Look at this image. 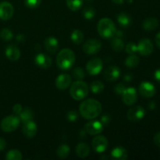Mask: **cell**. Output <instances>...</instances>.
I'll list each match as a JSON object with an SVG mask.
<instances>
[{
  "mask_svg": "<svg viewBox=\"0 0 160 160\" xmlns=\"http://www.w3.org/2000/svg\"><path fill=\"white\" fill-rule=\"evenodd\" d=\"M70 38H71V40L73 43L76 44V45H80L84 40V34L81 31L76 29L72 32Z\"/></svg>",
  "mask_w": 160,
  "mask_h": 160,
  "instance_id": "obj_29",
  "label": "cell"
},
{
  "mask_svg": "<svg viewBox=\"0 0 160 160\" xmlns=\"http://www.w3.org/2000/svg\"><path fill=\"white\" fill-rule=\"evenodd\" d=\"M154 77L155 78H156V81H158L159 82H160V69H159V70H157L156 72H155Z\"/></svg>",
  "mask_w": 160,
  "mask_h": 160,
  "instance_id": "obj_44",
  "label": "cell"
},
{
  "mask_svg": "<svg viewBox=\"0 0 160 160\" xmlns=\"http://www.w3.org/2000/svg\"><path fill=\"white\" fill-rule=\"evenodd\" d=\"M102 105L95 99H86L83 102L79 107L80 113L87 120H92L100 115L102 112Z\"/></svg>",
  "mask_w": 160,
  "mask_h": 160,
  "instance_id": "obj_1",
  "label": "cell"
},
{
  "mask_svg": "<svg viewBox=\"0 0 160 160\" xmlns=\"http://www.w3.org/2000/svg\"><path fill=\"white\" fill-rule=\"evenodd\" d=\"M156 43L157 46L160 48V32L158 33L156 36Z\"/></svg>",
  "mask_w": 160,
  "mask_h": 160,
  "instance_id": "obj_46",
  "label": "cell"
},
{
  "mask_svg": "<svg viewBox=\"0 0 160 160\" xmlns=\"http://www.w3.org/2000/svg\"><path fill=\"white\" fill-rule=\"evenodd\" d=\"M102 61L99 58H95L88 61L86 65V70L90 75H98L102 70Z\"/></svg>",
  "mask_w": 160,
  "mask_h": 160,
  "instance_id": "obj_6",
  "label": "cell"
},
{
  "mask_svg": "<svg viewBox=\"0 0 160 160\" xmlns=\"http://www.w3.org/2000/svg\"><path fill=\"white\" fill-rule=\"evenodd\" d=\"M42 0H25L24 3L26 6L30 9H34L40 6Z\"/></svg>",
  "mask_w": 160,
  "mask_h": 160,
  "instance_id": "obj_37",
  "label": "cell"
},
{
  "mask_svg": "<svg viewBox=\"0 0 160 160\" xmlns=\"http://www.w3.org/2000/svg\"><path fill=\"white\" fill-rule=\"evenodd\" d=\"M34 113L31 111V109H30L29 108H24V109L22 110V112L20 114V120L24 123V122L29 121V120H33L34 119Z\"/></svg>",
  "mask_w": 160,
  "mask_h": 160,
  "instance_id": "obj_26",
  "label": "cell"
},
{
  "mask_svg": "<svg viewBox=\"0 0 160 160\" xmlns=\"http://www.w3.org/2000/svg\"><path fill=\"white\" fill-rule=\"evenodd\" d=\"M23 133L28 138H32L37 134V124L33 120H29L23 123Z\"/></svg>",
  "mask_w": 160,
  "mask_h": 160,
  "instance_id": "obj_15",
  "label": "cell"
},
{
  "mask_svg": "<svg viewBox=\"0 0 160 160\" xmlns=\"http://www.w3.org/2000/svg\"><path fill=\"white\" fill-rule=\"evenodd\" d=\"M87 1H88V2H91V1H92V0H87Z\"/></svg>",
  "mask_w": 160,
  "mask_h": 160,
  "instance_id": "obj_51",
  "label": "cell"
},
{
  "mask_svg": "<svg viewBox=\"0 0 160 160\" xmlns=\"http://www.w3.org/2000/svg\"><path fill=\"white\" fill-rule=\"evenodd\" d=\"M154 142L159 148H160V131H159V132L155 135Z\"/></svg>",
  "mask_w": 160,
  "mask_h": 160,
  "instance_id": "obj_42",
  "label": "cell"
},
{
  "mask_svg": "<svg viewBox=\"0 0 160 160\" xmlns=\"http://www.w3.org/2000/svg\"><path fill=\"white\" fill-rule=\"evenodd\" d=\"M112 2L113 3H115V4L121 5V4H123V2H124V0H112Z\"/></svg>",
  "mask_w": 160,
  "mask_h": 160,
  "instance_id": "obj_49",
  "label": "cell"
},
{
  "mask_svg": "<svg viewBox=\"0 0 160 160\" xmlns=\"http://www.w3.org/2000/svg\"><path fill=\"white\" fill-rule=\"evenodd\" d=\"M109 142L107 138L102 135H98L92 140V145L93 149L98 153H102L107 148Z\"/></svg>",
  "mask_w": 160,
  "mask_h": 160,
  "instance_id": "obj_8",
  "label": "cell"
},
{
  "mask_svg": "<svg viewBox=\"0 0 160 160\" xmlns=\"http://www.w3.org/2000/svg\"><path fill=\"white\" fill-rule=\"evenodd\" d=\"M22 110H23V107H22V106L20 104H16L12 107V111H13V112L16 115H20Z\"/></svg>",
  "mask_w": 160,
  "mask_h": 160,
  "instance_id": "obj_41",
  "label": "cell"
},
{
  "mask_svg": "<svg viewBox=\"0 0 160 160\" xmlns=\"http://www.w3.org/2000/svg\"><path fill=\"white\" fill-rule=\"evenodd\" d=\"M126 88L124 87L123 84H118L115 88H114V92L116 94L119 95H122V94L123 93V92L125 91Z\"/></svg>",
  "mask_w": 160,
  "mask_h": 160,
  "instance_id": "obj_39",
  "label": "cell"
},
{
  "mask_svg": "<svg viewBox=\"0 0 160 160\" xmlns=\"http://www.w3.org/2000/svg\"><path fill=\"white\" fill-rule=\"evenodd\" d=\"M145 115V110L143 107L140 106H134V107L131 108L128 111L127 117L129 120L132 122L139 121L142 119L144 118Z\"/></svg>",
  "mask_w": 160,
  "mask_h": 160,
  "instance_id": "obj_9",
  "label": "cell"
},
{
  "mask_svg": "<svg viewBox=\"0 0 160 160\" xmlns=\"http://www.w3.org/2000/svg\"><path fill=\"white\" fill-rule=\"evenodd\" d=\"M24 40V36L23 34H18L17 36V41L19 42H22Z\"/></svg>",
  "mask_w": 160,
  "mask_h": 160,
  "instance_id": "obj_47",
  "label": "cell"
},
{
  "mask_svg": "<svg viewBox=\"0 0 160 160\" xmlns=\"http://www.w3.org/2000/svg\"><path fill=\"white\" fill-rule=\"evenodd\" d=\"M139 61H140V59L137 56H135L134 54L130 55L125 60V65L128 68H134V67H138Z\"/></svg>",
  "mask_w": 160,
  "mask_h": 160,
  "instance_id": "obj_27",
  "label": "cell"
},
{
  "mask_svg": "<svg viewBox=\"0 0 160 160\" xmlns=\"http://www.w3.org/2000/svg\"><path fill=\"white\" fill-rule=\"evenodd\" d=\"M103 128L104 126L102 124L101 122L91 121L86 123L84 126V131L91 135H97L102 132Z\"/></svg>",
  "mask_w": 160,
  "mask_h": 160,
  "instance_id": "obj_13",
  "label": "cell"
},
{
  "mask_svg": "<svg viewBox=\"0 0 160 160\" xmlns=\"http://www.w3.org/2000/svg\"><path fill=\"white\" fill-rule=\"evenodd\" d=\"M14 9L11 3L8 2H0V19L2 20H8L12 18Z\"/></svg>",
  "mask_w": 160,
  "mask_h": 160,
  "instance_id": "obj_10",
  "label": "cell"
},
{
  "mask_svg": "<svg viewBox=\"0 0 160 160\" xmlns=\"http://www.w3.org/2000/svg\"><path fill=\"white\" fill-rule=\"evenodd\" d=\"M111 120V117L109 115H107V114H106V115H103L102 117H101V123L103 125V126H106V125L109 124V123L110 122Z\"/></svg>",
  "mask_w": 160,
  "mask_h": 160,
  "instance_id": "obj_40",
  "label": "cell"
},
{
  "mask_svg": "<svg viewBox=\"0 0 160 160\" xmlns=\"http://www.w3.org/2000/svg\"><path fill=\"white\" fill-rule=\"evenodd\" d=\"M0 38L5 42H9L13 38V34L9 28H4L0 31Z\"/></svg>",
  "mask_w": 160,
  "mask_h": 160,
  "instance_id": "obj_34",
  "label": "cell"
},
{
  "mask_svg": "<svg viewBox=\"0 0 160 160\" xmlns=\"http://www.w3.org/2000/svg\"><path fill=\"white\" fill-rule=\"evenodd\" d=\"M83 16L87 20H91L95 16V9L92 6H88L83 9Z\"/></svg>",
  "mask_w": 160,
  "mask_h": 160,
  "instance_id": "obj_33",
  "label": "cell"
},
{
  "mask_svg": "<svg viewBox=\"0 0 160 160\" xmlns=\"http://www.w3.org/2000/svg\"><path fill=\"white\" fill-rule=\"evenodd\" d=\"M117 21H118L119 24L120 26L123 27V28H128V26H130L131 23V18L129 15H128L127 13H122L119 14L117 16Z\"/></svg>",
  "mask_w": 160,
  "mask_h": 160,
  "instance_id": "obj_25",
  "label": "cell"
},
{
  "mask_svg": "<svg viewBox=\"0 0 160 160\" xmlns=\"http://www.w3.org/2000/svg\"><path fill=\"white\" fill-rule=\"evenodd\" d=\"M123 102L127 106H131L134 104L138 99V94L135 88H128L125 89L123 93L122 94Z\"/></svg>",
  "mask_w": 160,
  "mask_h": 160,
  "instance_id": "obj_12",
  "label": "cell"
},
{
  "mask_svg": "<svg viewBox=\"0 0 160 160\" xmlns=\"http://www.w3.org/2000/svg\"><path fill=\"white\" fill-rule=\"evenodd\" d=\"M102 44L97 39H89L83 45V50L88 55H94L100 51Z\"/></svg>",
  "mask_w": 160,
  "mask_h": 160,
  "instance_id": "obj_7",
  "label": "cell"
},
{
  "mask_svg": "<svg viewBox=\"0 0 160 160\" xmlns=\"http://www.w3.org/2000/svg\"><path fill=\"white\" fill-rule=\"evenodd\" d=\"M78 112L76 110H70L67 112V119L70 122H75L78 119Z\"/></svg>",
  "mask_w": 160,
  "mask_h": 160,
  "instance_id": "obj_38",
  "label": "cell"
},
{
  "mask_svg": "<svg viewBox=\"0 0 160 160\" xmlns=\"http://www.w3.org/2000/svg\"><path fill=\"white\" fill-rule=\"evenodd\" d=\"M139 92L142 96L145 98H151L154 96L156 94V88L152 83L145 81V82H142L139 86Z\"/></svg>",
  "mask_w": 160,
  "mask_h": 160,
  "instance_id": "obj_14",
  "label": "cell"
},
{
  "mask_svg": "<svg viewBox=\"0 0 160 160\" xmlns=\"http://www.w3.org/2000/svg\"><path fill=\"white\" fill-rule=\"evenodd\" d=\"M105 86L102 82L99 81H95L91 84L90 89L94 94H99L104 91Z\"/></svg>",
  "mask_w": 160,
  "mask_h": 160,
  "instance_id": "obj_30",
  "label": "cell"
},
{
  "mask_svg": "<svg viewBox=\"0 0 160 160\" xmlns=\"http://www.w3.org/2000/svg\"><path fill=\"white\" fill-rule=\"evenodd\" d=\"M71 84V77L67 73L59 75L56 80V86L58 89L65 90Z\"/></svg>",
  "mask_w": 160,
  "mask_h": 160,
  "instance_id": "obj_18",
  "label": "cell"
},
{
  "mask_svg": "<svg viewBox=\"0 0 160 160\" xmlns=\"http://www.w3.org/2000/svg\"><path fill=\"white\" fill-rule=\"evenodd\" d=\"M22 156L21 152L17 149L10 150L7 152L6 156V159L7 160H21Z\"/></svg>",
  "mask_w": 160,
  "mask_h": 160,
  "instance_id": "obj_32",
  "label": "cell"
},
{
  "mask_svg": "<svg viewBox=\"0 0 160 160\" xmlns=\"http://www.w3.org/2000/svg\"><path fill=\"white\" fill-rule=\"evenodd\" d=\"M35 63L40 68L47 69L49 68L52 66V59L48 56H47L45 53H39L35 56Z\"/></svg>",
  "mask_w": 160,
  "mask_h": 160,
  "instance_id": "obj_16",
  "label": "cell"
},
{
  "mask_svg": "<svg viewBox=\"0 0 160 160\" xmlns=\"http://www.w3.org/2000/svg\"><path fill=\"white\" fill-rule=\"evenodd\" d=\"M111 47L116 52H120L124 48V42L120 38H115L111 42Z\"/></svg>",
  "mask_w": 160,
  "mask_h": 160,
  "instance_id": "obj_31",
  "label": "cell"
},
{
  "mask_svg": "<svg viewBox=\"0 0 160 160\" xmlns=\"http://www.w3.org/2000/svg\"><path fill=\"white\" fill-rule=\"evenodd\" d=\"M132 78H133L132 75L130 74V73H127V74L124 75V81H126L127 82L131 81V80H132Z\"/></svg>",
  "mask_w": 160,
  "mask_h": 160,
  "instance_id": "obj_45",
  "label": "cell"
},
{
  "mask_svg": "<svg viewBox=\"0 0 160 160\" xmlns=\"http://www.w3.org/2000/svg\"><path fill=\"white\" fill-rule=\"evenodd\" d=\"M45 48L48 52L52 53H56L57 50L59 49V42L56 38L53 37H49L45 40Z\"/></svg>",
  "mask_w": 160,
  "mask_h": 160,
  "instance_id": "obj_21",
  "label": "cell"
},
{
  "mask_svg": "<svg viewBox=\"0 0 160 160\" xmlns=\"http://www.w3.org/2000/svg\"><path fill=\"white\" fill-rule=\"evenodd\" d=\"M155 108H156V103H155L154 102H152L149 104V109H151V110H153Z\"/></svg>",
  "mask_w": 160,
  "mask_h": 160,
  "instance_id": "obj_50",
  "label": "cell"
},
{
  "mask_svg": "<svg viewBox=\"0 0 160 160\" xmlns=\"http://www.w3.org/2000/svg\"><path fill=\"white\" fill-rule=\"evenodd\" d=\"M104 78L109 81H114L118 79L120 76V70L116 66H111L108 67L105 70Z\"/></svg>",
  "mask_w": 160,
  "mask_h": 160,
  "instance_id": "obj_17",
  "label": "cell"
},
{
  "mask_svg": "<svg viewBox=\"0 0 160 160\" xmlns=\"http://www.w3.org/2000/svg\"><path fill=\"white\" fill-rule=\"evenodd\" d=\"M75 62V54L69 48L61 50L56 57V64L59 69L67 70L71 68Z\"/></svg>",
  "mask_w": 160,
  "mask_h": 160,
  "instance_id": "obj_2",
  "label": "cell"
},
{
  "mask_svg": "<svg viewBox=\"0 0 160 160\" xmlns=\"http://www.w3.org/2000/svg\"><path fill=\"white\" fill-rule=\"evenodd\" d=\"M6 56L9 60L11 61H17L18 60L20 56V51L18 47L14 44H10L8 45L6 48Z\"/></svg>",
  "mask_w": 160,
  "mask_h": 160,
  "instance_id": "obj_19",
  "label": "cell"
},
{
  "mask_svg": "<svg viewBox=\"0 0 160 160\" xmlns=\"http://www.w3.org/2000/svg\"><path fill=\"white\" fill-rule=\"evenodd\" d=\"M6 142L5 139L0 138V151H2L6 148Z\"/></svg>",
  "mask_w": 160,
  "mask_h": 160,
  "instance_id": "obj_43",
  "label": "cell"
},
{
  "mask_svg": "<svg viewBox=\"0 0 160 160\" xmlns=\"http://www.w3.org/2000/svg\"><path fill=\"white\" fill-rule=\"evenodd\" d=\"M20 123V117L15 115L8 116L1 121V129L5 132H12L17 129Z\"/></svg>",
  "mask_w": 160,
  "mask_h": 160,
  "instance_id": "obj_5",
  "label": "cell"
},
{
  "mask_svg": "<svg viewBox=\"0 0 160 160\" xmlns=\"http://www.w3.org/2000/svg\"><path fill=\"white\" fill-rule=\"evenodd\" d=\"M159 25V21L155 18H148L143 22V28L145 31H151L156 29Z\"/></svg>",
  "mask_w": 160,
  "mask_h": 160,
  "instance_id": "obj_24",
  "label": "cell"
},
{
  "mask_svg": "<svg viewBox=\"0 0 160 160\" xmlns=\"http://www.w3.org/2000/svg\"><path fill=\"white\" fill-rule=\"evenodd\" d=\"M70 93L72 98L77 101H80L87 97L88 94V86L84 81L78 80L72 84L70 89Z\"/></svg>",
  "mask_w": 160,
  "mask_h": 160,
  "instance_id": "obj_4",
  "label": "cell"
},
{
  "mask_svg": "<svg viewBox=\"0 0 160 160\" xmlns=\"http://www.w3.org/2000/svg\"><path fill=\"white\" fill-rule=\"evenodd\" d=\"M115 35L117 36V38H120V37H122V36L123 35V33L121 31H116Z\"/></svg>",
  "mask_w": 160,
  "mask_h": 160,
  "instance_id": "obj_48",
  "label": "cell"
},
{
  "mask_svg": "<svg viewBox=\"0 0 160 160\" xmlns=\"http://www.w3.org/2000/svg\"><path fill=\"white\" fill-rule=\"evenodd\" d=\"M84 0H67V6L72 11H78L82 7Z\"/></svg>",
  "mask_w": 160,
  "mask_h": 160,
  "instance_id": "obj_28",
  "label": "cell"
},
{
  "mask_svg": "<svg viewBox=\"0 0 160 160\" xmlns=\"http://www.w3.org/2000/svg\"><path fill=\"white\" fill-rule=\"evenodd\" d=\"M116 26L109 18H102L98 23V32L103 38H110L115 35Z\"/></svg>",
  "mask_w": 160,
  "mask_h": 160,
  "instance_id": "obj_3",
  "label": "cell"
},
{
  "mask_svg": "<svg viewBox=\"0 0 160 160\" xmlns=\"http://www.w3.org/2000/svg\"><path fill=\"white\" fill-rule=\"evenodd\" d=\"M90 153V148L88 145L84 142H81L76 147V154L80 158H85Z\"/></svg>",
  "mask_w": 160,
  "mask_h": 160,
  "instance_id": "obj_22",
  "label": "cell"
},
{
  "mask_svg": "<svg viewBox=\"0 0 160 160\" xmlns=\"http://www.w3.org/2000/svg\"><path fill=\"white\" fill-rule=\"evenodd\" d=\"M138 52L142 56H149L153 52V44L151 40L148 38H144L140 41L138 45Z\"/></svg>",
  "mask_w": 160,
  "mask_h": 160,
  "instance_id": "obj_11",
  "label": "cell"
},
{
  "mask_svg": "<svg viewBox=\"0 0 160 160\" xmlns=\"http://www.w3.org/2000/svg\"><path fill=\"white\" fill-rule=\"evenodd\" d=\"M84 71L81 67H76L73 70V76L77 80H82L84 78Z\"/></svg>",
  "mask_w": 160,
  "mask_h": 160,
  "instance_id": "obj_35",
  "label": "cell"
},
{
  "mask_svg": "<svg viewBox=\"0 0 160 160\" xmlns=\"http://www.w3.org/2000/svg\"><path fill=\"white\" fill-rule=\"evenodd\" d=\"M128 152L123 147L117 146L111 152V157L117 160H125L128 159Z\"/></svg>",
  "mask_w": 160,
  "mask_h": 160,
  "instance_id": "obj_20",
  "label": "cell"
},
{
  "mask_svg": "<svg viewBox=\"0 0 160 160\" xmlns=\"http://www.w3.org/2000/svg\"><path fill=\"white\" fill-rule=\"evenodd\" d=\"M125 50H126L128 54L134 55L138 52V45H136L134 42H129L126 45Z\"/></svg>",
  "mask_w": 160,
  "mask_h": 160,
  "instance_id": "obj_36",
  "label": "cell"
},
{
  "mask_svg": "<svg viewBox=\"0 0 160 160\" xmlns=\"http://www.w3.org/2000/svg\"><path fill=\"white\" fill-rule=\"evenodd\" d=\"M70 153V148L69 145H61L58 147L56 150V156L59 159H66L68 157V156Z\"/></svg>",
  "mask_w": 160,
  "mask_h": 160,
  "instance_id": "obj_23",
  "label": "cell"
}]
</instances>
